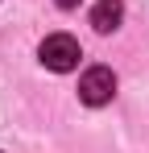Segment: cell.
I'll list each match as a JSON object with an SVG mask.
<instances>
[{
  "label": "cell",
  "mask_w": 149,
  "mask_h": 153,
  "mask_svg": "<svg viewBox=\"0 0 149 153\" xmlns=\"http://www.w3.org/2000/svg\"><path fill=\"white\" fill-rule=\"evenodd\" d=\"M42 62H46L50 71H58V75H66V71H74L79 66V58H83V50H79V42H74L71 33H50L46 42H42Z\"/></svg>",
  "instance_id": "6da1fadb"
},
{
  "label": "cell",
  "mask_w": 149,
  "mask_h": 153,
  "mask_svg": "<svg viewBox=\"0 0 149 153\" xmlns=\"http://www.w3.org/2000/svg\"><path fill=\"white\" fill-rule=\"evenodd\" d=\"M112 95H116V75L108 66H91L87 75L79 79V100L87 103V108H104Z\"/></svg>",
  "instance_id": "7a4b0ae2"
},
{
  "label": "cell",
  "mask_w": 149,
  "mask_h": 153,
  "mask_svg": "<svg viewBox=\"0 0 149 153\" xmlns=\"http://www.w3.org/2000/svg\"><path fill=\"white\" fill-rule=\"evenodd\" d=\"M120 21H124V0H99L91 8L95 33H112V29H120Z\"/></svg>",
  "instance_id": "3957f363"
},
{
  "label": "cell",
  "mask_w": 149,
  "mask_h": 153,
  "mask_svg": "<svg viewBox=\"0 0 149 153\" xmlns=\"http://www.w3.org/2000/svg\"><path fill=\"white\" fill-rule=\"evenodd\" d=\"M58 8H79V0H54Z\"/></svg>",
  "instance_id": "277c9868"
}]
</instances>
